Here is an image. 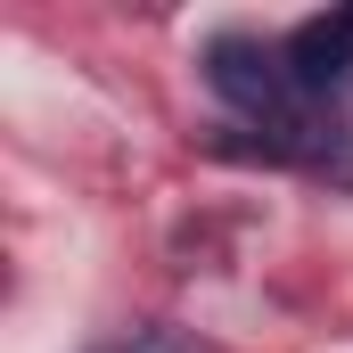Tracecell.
<instances>
[{
  "label": "cell",
  "instance_id": "1",
  "mask_svg": "<svg viewBox=\"0 0 353 353\" xmlns=\"http://www.w3.org/2000/svg\"><path fill=\"white\" fill-rule=\"evenodd\" d=\"M205 83L222 90L239 115H255L271 132H304L296 123V74H288V50H255V41H214L205 50Z\"/></svg>",
  "mask_w": 353,
  "mask_h": 353
},
{
  "label": "cell",
  "instance_id": "2",
  "mask_svg": "<svg viewBox=\"0 0 353 353\" xmlns=\"http://www.w3.org/2000/svg\"><path fill=\"white\" fill-rule=\"evenodd\" d=\"M288 74H296V90H345L353 83V8L304 17L288 33Z\"/></svg>",
  "mask_w": 353,
  "mask_h": 353
},
{
  "label": "cell",
  "instance_id": "3",
  "mask_svg": "<svg viewBox=\"0 0 353 353\" xmlns=\"http://www.w3.org/2000/svg\"><path fill=\"white\" fill-rule=\"evenodd\" d=\"M115 353H205V345H189V337H173V329H140V337H123Z\"/></svg>",
  "mask_w": 353,
  "mask_h": 353
}]
</instances>
